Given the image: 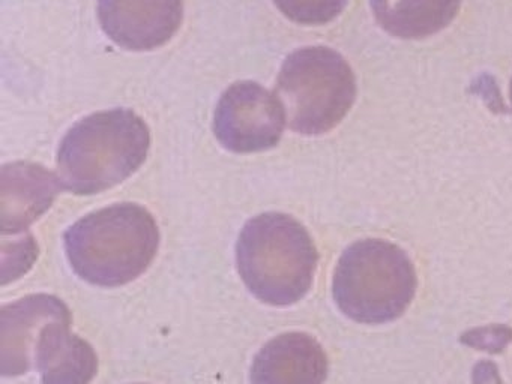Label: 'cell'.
I'll return each mask as SVG.
<instances>
[{"instance_id":"6da1fadb","label":"cell","mask_w":512,"mask_h":384,"mask_svg":"<svg viewBox=\"0 0 512 384\" xmlns=\"http://www.w3.org/2000/svg\"><path fill=\"white\" fill-rule=\"evenodd\" d=\"M65 252L74 272L98 287H121L148 270L160 248L151 212L134 203L89 213L65 231Z\"/></svg>"},{"instance_id":"7a4b0ae2","label":"cell","mask_w":512,"mask_h":384,"mask_svg":"<svg viewBox=\"0 0 512 384\" xmlns=\"http://www.w3.org/2000/svg\"><path fill=\"white\" fill-rule=\"evenodd\" d=\"M149 147L148 125L134 111L116 108L91 114L77 122L59 146V179L74 194H100L136 173Z\"/></svg>"},{"instance_id":"3957f363","label":"cell","mask_w":512,"mask_h":384,"mask_svg":"<svg viewBox=\"0 0 512 384\" xmlns=\"http://www.w3.org/2000/svg\"><path fill=\"white\" fill-rule=\"evenodd\" d=\"M319 252L307 228L286 213L250 219L236 243V264L248 290L272 306H289L310 291Z\"/></svg>"},{"instance_id":"277c9868","label":"cell","mask_w":512,"mask_h":384,"mask_svg":"<svg viewBox=\"0 0 512 384\" xmlns=\"http://www.w3.org/2000/svg\"><path fill=\"white\" fill-rule=\"evenodd\" d=\"M416 285L415 266L403 248L388 240L362 239L341 254L332 279V296L350 320L385 324L409 309Z\"/></svg>"},{"instance_id":"5b68a950","label":"cell","mask_w":512,"mask_h":384,"mask_svg":"<svg viewBox=\"0 0 512 384\" xmlns=\"http://www.w3.org/2000/svg\"><path fill=\"white\" fill-rule=\"evenodd\" d=\"M278 98L290 129L322 135L346 117L356 98V78L347 60L328 47L293 51L281 66Z\"/></svg>"},{"instance_id":"8992f818","label":"cell","mask_w":512,"mask_h":384,"mask_svg":"<svg viewBox=\"0 0 512 384\" xmlns=\"http://www.w3.org/2000/svg\"><path fill=\"white\" fill-rule=\"evenodd\" d=\"M286 120V110L277 93L253 81H239L218 102L215 137L230 152H263L277 146Z\"/></svg>"},{"instance_id":"52a82bcc","label":"cell","mask_w":512,"mask_h":384,"mask_svg":"<svg viewBox=\"0 0 512 384\" xmlns=\"http://www.w3.org/2000/svg\"><path fill=\"white\" fill-rule=\"evenodd\" d=\"M182 17V0H98L104 33L125 50L151 51L167 44Z\"/></svg>"},{"instance_id":"ba28073f","label":"cell","mask_w":512,"mask_h":384,"mask_svg":"<svg viewBox=\"0 0 512 384\" xmlns=\"http://www.w3.org/2000/svg\"><path fill=\"white\" fill-rule=\"evenodd\" d=\"M56 320L71 321V312L61 299L49 294H34L2 308L0 371L5 377L29 372L41 330Z\"/></svg>"},{"instance_id":"9c48e42d","label":"cell","mask_w":512,"mask_h":384,"mask_svg":"<svg viewBox=\"0 0 512 384\" xmlns=\"http://www.w3.org/2000/svg\"><path fill=\"white\" fill-rule=\"evenodd\" d=\"M62 182L34 162H13L0 170V230L17 234L28 230L55 203Z\"/></svg>"},{"instance_id":"30bf717a","label":"cell","mask_w":512,"mask_h":384,"mask_svg":"<svg viewBox=\"0 0 512 384\" xmlns=\"http://www.w3.org/2000/svg\"><path fill=\"white\" fill-rule=\"evenodd\" d=\"M328 356L308 333H283L263 345L251 366V384H323Z\"/></svg>"},{"instance_id":"8fae6325","label":"cell","mask_w":512,"mask_h":384,"mask_svg":"<svg viewBox=\"0 0 512 384\" xmlns=\"http://www.w3.org/2000/svg\"><path fill=\"white\" fill-rule=\"evenodd\" d=\"M71 321L56 320L41 330L35 366L43 384H89L98 371V357L85 339L70 332Z\"/></svg>"},{"instance_id":"7c38bea8","label":"cell","mask_w":512,"mask_h":384,"mask_svg":"<svg viewBox=\"0 0 512 384\" xmlns=\"http://www.w3.org/2000/svg\"><path fill=\"white\" fill-rule=\"evenodd\" d=\"M374 18L391 36L422 39L436 35L457 17L461 0H370Z\"/></svg>"},{"instance_id":"4fadbf2b","label":"cell","mask_w":512,"mask_h":384,"mask_svg":"<svg viewBox=\"0 0 512 384\" xmlns=\"http://www.w3.org/2000/svg\"><path fill=\"white\" fill-rule=\"evenodd\" d=\"M290 20L308 26L335 20L347 6V0H274Z\"/></svg>"},{"instance_id":"5bb4252c","label":"cell","mask_w":512,"mask_h":384,"mask_svg":"<svg viewBox=\"0 0 512 384\" xmlns=\"http://www.w3.org/2000/svg\"><path fill=\"white\" fill-rule=\"evenodd\" d=\"M511 339L512 330L503 326L482 327L463 336L467 345L488 351L503 350Z\"/></svg>"},{"instance_id":"9a60e30c","label":"cell","mask_w":512,"mask_h":384,"mask_svg":"<svg viewBox=\"0 0 512 384\" xmlns=\"http://www.w3.org/2000/svg\"><path fill=\"white\" fill-rule=\"evenodd\" d=\"M473 384H505L500 377L497 365L491 360H481L473 366Z\"/></svg>"},{"instance_id":"2e32d148","label":"cell","mask_w":512,"mask_h":384,"mask_svg":"<svg viewBox=\"0 0 512 384\" xmlns=\"http://www.w3.org/2000/svg\"><path fill=\"white\" fill-rule=\"evenodd\" d=\"M509 99H511V105H512V78H511V86H509Z\"/></svg>"}]
</instances>
